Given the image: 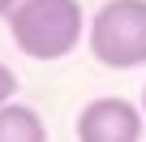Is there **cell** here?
<instances>
[{
	"instance_id": "obj_6",
	"label": "cell",
	"mask_w": 146,
	"mask_h": 142,
	"mask_svg": "<svg viewBox=\"0 0 146 142\" xmlns=\"http://www.w3.org/2000/svg\"><path fill=\"white\" fill-rule=\"evenodd\" d=\"M13 13V0H0V17H9Z\"/></svg>"
},
{
	"instance_id": "obj_7",
	"label": "cell",
	"mask_w": 146,
	"mask_h": 142,
	"mask_svg": "<svg viewBox=\"0 0 146 142\" xmlns=\"http://www.w3.org/2000/svg\"><path fill=\"white\" fill-rule=\"evenodd\" d=\"M142 112H146V86H142Z\"/></svg>"
},
{
	"instance_id": "obj_1",
	"label": "cell",
	"mask_w": 146,
	"mask_h": 142,
	"mask_svg": "<svg viewBox=\"0 0 146 142\" xmlns=\"http://www.w3.org/2000/svg\"><path fill=\"white\" fill-rule=\"evenodd\" d=\"M13 43L35 60H60L82 43V5L78 0H26L9 13Z\"/></svg>"
},
{
	"instance_id": "obj_2",
	"label": "cell",
	"mask_w": 146,
	"mask_h": 142,
	"mask_svg": "<svg viewBox=\"0 0 146 142\" xmlns=\"http://www.w3.org/2000/svg\"><path fill=\"white\" fill-rule=\"evenodd\" d=\"M90 56L108 69L146 65V0H108L90 17Z\"/></svg>"
},
{
	"instance_id": "obj_3",
	"label": "cell",
	"mask_w": 146,
	"mask_h": 142,
	"mask_svg": "<svg viewBox=\"0 0 146 142\" xmlns=\"http://www.w3.org/2000/svg\"><path fill=\"white\" fill-rule=\"evenodd\" d=\"M146 112L120 95L90 99L78 112V142H142Z\"/></svg>"
},
{
	"instance_id": "obj_4",
	"label": "cell",
	"mask_w": 146,
	"mask_h": 142,
	"mask_svg": "<svg viewBox=\"0 0 146 142\" xmlns=\"http://www.w3.org/2000/svg\"><path fill=\"white\" fill-rule=\"evenodd\" d=\"M0 142H47V125L26 103H0Z\"/></svg>"
},
{
	"instance_id": "obj_8",
	"label": "cell",
	"mask_w": 146,
	"mask_h": 142,
	"mask_svg": "<svg viewBox=\"0 0 146 142\" xmlns=\"http://www.w3.org/2000/svg\"><path fill=\"white\" fill-rule=\"evenodd\" d=\"M13 5H26V0H13Z\"/></svg>"
},
{
	"instance_id": "obj_5",
	"label": "cell",
	"mask_w": 146,
	"mask_h": 142,
	"mask_svg": "<svg viewBox=\"0 0 146 142\" xmlns=\"http://www.w3.org/2000/svg\"><path fill=\"white\" fill-rule=\"evenodd\" d=\"M13 91H17L13 69H9V65H0V103H9V99H13Z\"/></svg>"
}]
</instances>
